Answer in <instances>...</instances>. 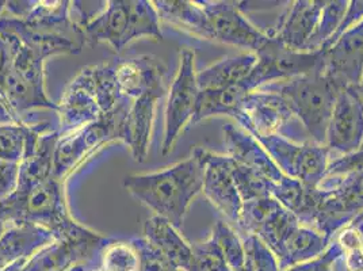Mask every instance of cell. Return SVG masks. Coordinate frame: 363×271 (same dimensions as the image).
Wrapping results in <instances>:
<instances>
[{
  "mask_svg": "<svg viewBox=\"0 0 363 271\" xmlns=\"http://www.w3.org/2000/svg\"><path fill=\"white\" fill-rule=\"evenodd\" d=\"M59 131L40 137L34 155L19 167L16 192L0 201V211L9 226H41L60 239H89L96 236L87 226L79 224L67 206L64 182L53 174V151Z\"/></svg>",
  "mask_w": 363,
  "mask_h": 271,
  "instance_id": "cell-1",
  "label": "cell"
},
{
  "mask_svg": "<svg viewBox=\"0 0 363 271\" xmlns=\"http://www.w3.org/2000/svg\"><path fill=\"white\" fill-rule=\"evenodd\" d=\"M202 150L196 148L189 159L166 170L128 175L123 187L153 214L181 229L190 205L202 192L205 170Z\"/></svg>",
  "mask_w": 363,
  "mask_h": 271,
  "instance_id": "cell-2",
  "label": "cell"
},
{
  "mask_svg": "<svg viewBox=\"0 0 363 271\" xmlns=\"http://www.w3.org/2000/svg\"><path fill=\"white\" fill-rule=\"evenodd\" d=\"M125 102L129 101L122 98L117 87L114 62L86 67L68 84L57 104L59 135L82 129L113 113Z\"/></svg>",
  "mask_w": 363,
  "mask_h": 271,
  "instance_id": "cell-3",
  "label": "cell"
},
{
  "mask_svg": "<svg viewBox=\"0 0 363 271\" xmlns=\"http://www.w3.org/2000/svg\"><path fill=\"white\" fill-rule=\"evenodd\" d=\"M259 89L281 94L301 122L311 141L325 145L328 123L340 89L324 72L323 67L306 75L275 82Z\"/></svg>",
  "mask_w": 363,
  "mask_h": 271,
  "instance_id": "cell-4",
  "label": "cell"
},
{
  "mask_svg": "<svg viewBox=\"0 0 363 271\" xmlns=\"http://www.w3.org/2000/svg\"><path fill=\"white\" fill-rule=\"evenodd\" d=\"M132 102H125L113 113L72 133L60 136L53 151V174L64 182L91 157L111 143H122L123 122Z\"/></svg>",
  "mask_w": 363,
  "mask_h": 271,
  "instance_id": "cell-5",
  "label": "cell"
},
{
  "mask_svg": "<svg viewBox=\"0 0 363 271\" xmlns=\"http://www.w3.org/2000/svg\"><path fill=\"white\" fill-rule=\"evenodd\" d=\"M236 122L257 136H281L294 143H312L288 101L278 92L257 89L244 98Z\"/></svg>",
  "mask_w": 363,
  "mask_h": 271,
  "instance_id": "cell-6",
  "label": "cell"
},
{
  "mask_svg": "<svg viewBox=\"0 0 363 271\" xmlns=\"http://www.w3.org/2000/svg\"><path fill=\"white\" fill-rule=\"evenodd\" d=\"M318 189L320 202L313 228L333 240L363 211V170L325 177Z\"/></svg>",
  "mask_w": 363,
  "mask_h": 271,
  "instance_id": "cell-7",
  "label": "cell"
},
{
  "mask_svg": "<svg viewBox=\"0 0 363 271\" xmlns=\"http://www.w3.org/2000/svg\"><path fill=\"white\" fill-rule=\"evenodd\" d=\"M260 145L284 175L308 187H318L327 175L331 152L315 143H294L281 136H257Z\"/></svg>",
  "mask_w": 363,
  "mask_h": 271,
  "instance_id": "cell-8",
  "label": "cell"
},
{
  "mask_svg": "<svg viewBox=\"0 0 363 271\" xmlns=\"http://www.w3.org/2000/svg\"><path fill=\"white\" fill-rule=\"evenodd\" d=\"M199 86L196 71V53L190 48H183L179 53V67L169 84L164 116V137L162 155L167 156L186 125H191L196 114Z\"/></svg>",
  "mask_w": 363,
  "mask_h": 271,
  "instance_id": "cell-9",
  "label": "cell"
},
{
  "mask_svg": "<svg viewBox=\"0 0 363 271\" xmlns=\"http://www.w3.org/2000/svg\"><path fill=\"white\" fill-rule=\"evenodd\" d=\"M257 55V61L251 75L242 83L247 91H255L275 82L306 75L323 67L324 52H297L270 38Z\"/></svg>",
  "mask_w": 363,
  "mask_h": 271,
  "instance_id": "cell-10",
  "label": "cell"
},
{
  "mask_svg": "<svg viewBox=\"0 0 363 271\" xmlns=\"http://www.w3.org/2000/svg\"><path fill=\"white\" fill-rule=\"evenodd\" d=\"M206 16V41L257 53L270 37L254 26L236 1H199Z\"/></svg>",
  "mask_w": 363,
  "mask_h": 271,
  "instance_id": "cell-11",
  "label": "cell"
},
{
  "mask_svg": "<svg viewBox=\"0 0 363 271\" xmlns=\"http://www.w3.org/2000/svg\"><path fill=\"white\" fill-rule=\"evenodd\" d=\"M0 35L26 46L44 60L61 55H79L86 45L80 28L74 31L33 28L22 19L9 16H0Z\"/></svg>",
  "mask_w": 363,
  "mask_h": 271,
  "instance_id": "cell-12",
  "label": "cell"
},
{
  "mask_svg": "<svg viewBox=\"0 0 363 271\" xmlns=\"http://www.w3.org/2000/svg\"><path fill=\"white\" fill-rule=\"evenodd\" d=\"M363 141V99L359 89L347 87L337 94L328 123L325 147L339 157L358 151Z\"/></svg>",
  "mask_w": 363,
  "mask_h": 271,
  "instance_id": "cell-13",
  "label": "cell"
},
{
  "mask_svg": "<svg viewBox=\"0 0 363 271\" xmlns=\"http://www.w3.org/2000/svg\"><path fill=\"white\" fill-rule=\"evenodd\" d=\"M203 155V186L202 193L213 206L236 226L242 208V197L233 177L235 162L227 155L202 150Z\"/></svg>",
  "mask_w": 363,
  "mask_h": 271,
  "instance_id": "cell-14",
  "label": "cell"
},
{
  "mask_svg": "<svg viewBox=\"0 0 363 271\" xmlns=\"http://www.w3.org/2000/svg\"><path fill=\"white\" fill-rule=\"evenodd\" d=\"M323 56L324 72L342 90L359 89L363 80V19L345 31Z\"/></svg>",
  "mask_w": 363,
  "mask_h": 271,
  "instance_id": "cell-15",
  "label": "cell"
},
{
  "mask_svg": "<svg viewBox=\"0 0 363 271\" xmlns=\"http://www.w3.org/2000/svg\"><path fill=\"white\" fill-rule=\"evenodd\" d=\"M108 240L98 233L89 239H60L48 244L26 262L22 271H72L96 262L101 248Z\"/></svg>",
  "mask_w": 363,
  "mask_h": 271,
  "instance_id": "cell-16",
  "label": "cell"
},
{
  "mask_svg": "<svg viewBox=\"0 0 363 271\" xmlns=\"http://www.w3.org/2000/svg\"><path fill=\"white\" fill-rule=\"evenodd\" d=\"M117 87L123 99L135 101L147 94H168V68L153 55L116 61Z\"/></svg>",
  "mask_w": 363,
  "mask_h": 271,
  "instance_id": "cell-17",
  "label": "cell"
},
{
  "mask_svg": "<svg viewBox=\"0 0 363 271\" xmlns=\"http://www.w3.org/2000/svg\"><path fill=\"white\" fill-rule=\"evenodd\" d=\"M325 1L298 0L290 3L277 25L266 34L291 50L306 52V46L318 29Z\"/></svg>",
  "mask_w": 363,
  "mask_h": 271,
  "instance_id": "cell-18",
  "label": "cell"
},
{
  "mask_svg": "<svg viewBox=\"0 0 363 271\" xmlns=\"http://www.w3.org/2000/svg\"><path fill=\"white\" fill-rule=\"evenodd\" d=\"M225 155L238 165L257 172L266 181L277 183L285 175L272 162L270 155L251 133L242 128L228 123L223 128Z\"/></svg>",
  "mask_w": 363,
  "mask_h": 271,
  "instance_id": "cell-19",
  "label": "cell"
},
{
  "mask_svg": "<svg viewBox=\"0 0 363 271\" xmlns=\"http://www.w3.org/2000/svg\"><path fill=\"white\" fill-rule=\"evenodd\" d=\"M129 25V0L106 1L102 11L87 21L82 31L86 44H107L114 52H121L126 46L125 38Z\"/></svg>",
  "mask_w": 363,
  "mask_h": 271,
  "instance_id": "cell-20",
  "label": "cell"
},
{
  "mask_svg": "<svg viewBox=\"0 0 363 271\" xmlns=\"http://www.w3.org/2000/svg\"><path fill=\"white\" fill-rule=\"evenodd\" d=\"M163 96L162 94H147L137 98L125 117L122 144L130 150L133 159L138 163L145 162L148 156L155 110L157 101Z\"/></svg>",
  "mask_w": 363,
  "mask_h": 271,
  "instance_id": "cell-21",
  "label": "cell"
},
{
  "mask_svg": "<svg viewBox=\"0 0 363 271\" xmlns=\"http://www.w3.org/2000/svg\"><path fill=\"white\" fill-rule=\"evenodd\" d=\"M152 248L178 270L189 271L193 258L191 244L168 220L153 214L144 224V236Z\"/></svg>",
  "mask_w": 363,
  "mask_h": 271,
  "instance_id": "cell-22",
  "label": "cell"
},
{
  "mask_svg": "<svg viewBox=\"0 0 363 271\" xmlns=\"http://www.w3.org/2000/svg\"><path fill=\"white\" fill-rule=\"evenodd\" d=\"M331 239L311 226H293L275 254L279 271L311 262L325 253Z\"/></svg>",
  "mask_w": 363,
  "mask_h": 271,
  "instance_id": "cell-23",
  "label": "cell"
},
{
  "mask_svg": "<svg viewBox=\"0 0 363 271\" xmlns=\"http://www.w3.org/2000/svg\"><path fill=\"white\" fill-rule=\"evenodd\" d=\"M56 238L44 228L31 224L10 226L0 239V270L18 260L30 259Z\"/></svg>",
  "mask_w": 363,
  "mask_h": 271,
  "instance_id": "cell-24",
  "label": "cell"
},
{
  "mask_svg": "<svg viewBox=\"0 0 363 271\" xmlns=\"http://www.w3.org/2000/svg\"><path fill=\"white\" fill-rule=\"evenodd\" d=\"M270 194L290 211L301 226L313 228L320 202L318 187H308L301 182L285 175L281 181L270 183Z\"/></svg>",
  "mask_w": 363,
  "mask_h": 271,
  "instance_id": "cell-25",
  "label": "cell"
},
{
  "mask_svg": "<svg viewBox=\"0 0 363 271\" xmlns=\"http://www.w3.org/2000/svg\"><path fill=\"white\" fill-rule=\"evenodd\" d=\"M48 123L3 122L0 123V159L21 165L37 150L40 137L50 132Z\"/></svg>",
  "mask_w": 363,
  "mask_h": 271,
  "instance_id": "cell-26",
  "label": "cell"
},
{
  "mask_svg": "<svg viewBox=\"0 0 363 271\" xmlns=\"http://www.w3.org/2000/svg\"><path fill=\"white\" fill-rule=\"evenodd\" d=\"M257 61L255 53L242 52L214 62L197 72L199 90H218L242 84L251 75Z\"/></svg>",
  "mask_w": 363,
  "mask_h": 271,
  "instance_id": "cell-27",
  "label": "cell"
},
{
  "mask_svg": "<svg viewBox=\"0 0 363 271\" xmlns=\"http://www.w3.org/2000/svg\"><path fill=\"white\" fill-rule=\"evenodd\" d=\"M153 6L160 22H166L193 37L206 40V16L199 1L156 0Z\"/></svg>",
  "mask_w": 363,
  "mask_h": 271,
  "instance_id": "cell-28",
  "label": "cell"
},
{
  "mask_svg": "<svg viewBox=\"0 0 363 271\" xmlns=\"http://www.w3.org/2000/svg\"><path fill=\"white\" fill-rule=\"evenodd\" d=\"M248 92L242 84L218 90H201L191 125L217 116H228L236 120Z\"/></svg>",
  "mask_w": 363,
  "mask_h": 271,
  "instance_id": "cell-29",
  "label": "cell"
},
{
  "mask_svg": "<svg viewBox=\"0 0 363 271\" xmlns=\"http://www.w3.org/2000/svg\"><path fill=\"white\" fill-rule=\"evenodd\" d=\"M140 38H152L156 41L163 40L160 18L153 1L129 0V25L125 44L129 45Z\"/></svg>",
  "mask_w": 363,
  "mask_h": 271,
  "instance_id": "cell-30",
  "label": "cell"
},
{
  "mask_svg": "<svg viewBox=\"0 0 363 271\" xmlns=\"http://www.w3.org/2000/svg\"><path fill=\"white\" fill-rule=\"evenodd\" d=\"M284 209L274 197H262L242 202L236 232L242 236H257L259 231Z\"/></svg>",
  "mask_w": 363,
  "mask_h": 271,
  "instance_id": "cell-31",
  "label": "cell"
},
{
  "mask_svg": "<svg viewBox=\"0 0 363 271\" xmlns=\"http://www.w3.org/2000/svg\"><path fill=\"white\" fill-rule=\"evenodd\" d=\"M96 262L104 271L141 270V256L132 238L129 240L108 239L101 248Z\"/></svg>",
  "mask_w": 363,
  "mask_h": 271,
  "instance_id": "cell-32",
  "label": "cell"
},
{
  "mask_svg": "<svg viewBox=\"0 0 363 271\" xmlns=\"http://www.w3.org/2000/svg\"><path fill=\"white\" fill-rule=\"evenodd\" d=\"M211 238L224 256L229 270L242 271L245 269L247 256L244 243L233 226L220 220L213 226Z\"/></svg>",
  "mask_w": 363,
  "mask_h": 271,
  "instance_id": "cell-33",
  "label": "cell"
},
{
  "mask_svg": "<svg viewBox=\"0 0 363 271\" xmlns=\"http://www.w3.org/2000/svg\"><path fill=\"white\" fill-rule=\"evenodd\" d=\"M347 9L348 1L346 0L325 1L318 29L306 46V52H318L325 50L328 48L343 21Z\"/></svg>",
  "mask_w": 363,
  "mask_h": 271,
  "instance_id": "cell-34",
  "label": "cell"
},
{
  "mask_svg": "<svg viewBox=\"0 0 363 271\" xmlns=\"http://www.w3.org/2000/svg\"><path fill=\"white\" fill-rule=\"evenodd\" d=\"M193 258L189 271H230L216 243L209 239L191 244Z\"/></svg>",
  "mask_w": 363,
  "mask_h": 271,
  "instance_id": "cell-35",
  "label": "cell"
},
{
  "mask_svg": "<svg viewBox=\"0 0 363 271\" xmlns=\"http://www.w3.org/2000/svg\"><path fill=\"white\" fill-rule=\"evenodd\" d=\"M233 177H235L236 184H238V190L242 197V202L262 198V197L272 196L270 194V183L272 182L266 181L264 178L257 175V172H254L252 170L240 166L236 162L233 166Z\"/></svg>",
  "mask_w": 363,
  "mask_h": 271,
  "instance_id": "cell-36",
  "label": "cell"
},
{
  "mask_svg": "<svg viewBox=\"0 0 363 271\" xmlns=\"http://www.w3.org/2000/svg\"><path fill=\"white\" fill-rule=\"evenodd\" d=\"M141 256L140 271H181L159 255L144 238H132Z\"/></svg>",
  "mask_w": 363,
  "mask_h": 271,
  "instance_id": "cell-37",
  "label": "cell"
},
{
  "mask_svg": "<svg viewBox=\"0 0 363 271\" xmlns=\"http://www.w3.org/2000/svg\"><path fill=\"white\" fill-rule=\"evenodd\" d=\"M343 255L340 247L336 244V241L330 243L328 248L323 255L318 256L316 259L306 262L303 265L294 266L291 269L285 271H333V265Z\"/></svg>",
  "mask_w": 363,
  "mask_h": 271,
  "instance_id": "cell-38",
  "label": "cell"
},
{
  "mask_svg": "<svg viewBox=\"0 0 363 271\" xmlns=\"http://www.w3.org/2000/svg\"><path fill=\"white\" fill-rule=\"evenodd\" d=\"M10 68H11L10 49L6 44V41L0 35V118L6 121V122H14L13 114L9 109V105H7L6 98H4V94H3V83H4V79L9 74Z\"/></svg>",
  "mask_w": 363,
  "mask_h": 271,
  "instance_id": "cell-39",
  "label": "cell"
},
{
  "mask_svg": "<svg viewBox=\"0 0 363 271\" xmlns=\"http://www.w3.org/2000/svg\"><path fill=\"white\" fill-rule=\"evenodd\" d=\"M355 170H363V141L358 151L354 152L351 155L331 159L325 177L342 175V174H347V172L355 171Z\"/></svg>",
  "mask_w": 363,
  "mask_h": 271,
  "instance_id": "cell-40",
  "label": "cell"
},
{
  "mask_svg": "<svg viewBox=\"0 0 363 271\" xmlns=\"http://www.w3.org/2000/svg\"><path fill=\"white\" fill-rule=\"evenodd\" d=\"M21 165L0 159V201L16 192Z\"/></svg>",
  "mask_w": 363,
  "mask_h": 271,
  "instance_id": "cell-41",
  "label": "cell"
},
{
  "mask_svg": "<svg viewBox=\"0 0 363 271\" xmlns=\"http://www.w3.org/2000/svg\"><path fill=\"white\" fill-rule=\"evenodd\" d=\"M342 258L346 271H363V247L343 253Z\"/></svg>",
  "mask_w": 363,
  "mask_h": 271,
  "instance_id": "cell-42",
  "label": "cell"
},
{
  "mask_svg": "<svg viewBox=\"0 0 363 271\" xmlns=\"http://www.w3.org/2000/svg\"><path fill=\"white\" fill-rule=\"evenodd\" d=\"M347 226L358 235V238L363 243V211L359 214H357Z\"/></svg>",
  "mask_w": 363,
  "mask_h": 271,
  "instance_id": "cell-43",
  "label": "cell"
},
{
  "mask_svg": "<svg viewBox=\"0 0 363 271\" xmlns=\"http://www.w3.org/2000/svg\"><path fill=\"white\" fill-rule=\"evenodd\" d=\"M29 259H23V260H18L16 263H13V265H10V266H7V267H4V269H1L0 271H22L23 270V266L26 265V262H28Z\"/></svg>",
  "mask_w": 363,
  "mask_h": 271,
  "instance_id": "cell-44",
  "label": "cell"
},
{
  "mask_svg": "<svg viewBox=\"0 0 363 271\" xmlns=\"http://www.w3.org/2000/svg\"><path fill=\"white\" fill-rule=\"evenodd\" d=\"M9 223L6 221V219L3 217V214H1V211H0V239H1V236L4 235V232L7 231V228H9Z\"/></svg>",
  "mask_w": 363,
  "mask_h": 271,
  "instance_id": "cell-45",
  "label": "cell"
},
{
  "mask_svg": "<svg viewBox=\"0 0 363 271\" xmlns=\"http://www.w3.org/2000/svg\"><path fill=\"white\" fill-rule=\"evenodd\" d=\"M6 4H7V1H6V0H0V16L4 14V10H6Z\"/></svg>",
  "mask_w": 363,
  "mask_h": 271,
  "instance_id": "cell-46",
  "label": "cell"
},
{
  "mask_svg": "<svg viewBox=\"0 0 363 271\" xmlns=\"http://www.w3.org/2000/svg\"><path fill=\"white\" fill-rule=\"evenodd\" d=\"M84 271H104L102 269H99L98 266L96 267H84Z\"/></svg>",
  "mask_w": 363,
  "mask_h": 271,
  "instance_id": "cell-47",
  "label": "cell"
},
{
  "mask_svg": "<svg viewBox=\"0 0 363 271\" xmlns=\"http://www.w3.org/2000/svg\"><path fill=\"white\" fill-rule=\"evenodd\" d=\"M72 271H84V266H76Z\"/></svg>",
  "mask_w": 363,
  "mask_h": 271,
  "instance_id": "cell-48",
  "label": "cell"
},
{
  "mask_svg": "<svg viewBox=\"0 0 363 271\" xmlns=\"http://www.w3.org/2000/svg\"><path fill=\"white\" fill-rule=\"evenodd\" d=\"M359 92H361V96H362L363 99V87H359Z\"/></svg>",
  "mask_w": 363,
  "mask_h": 271,
  "instance_id": "cell-49",
  "label": "cell"
},
{
  "mask_svg": "<svg viewBox=\"0 0 363 271\" xmlns=\"http://www.w3.org/2000/svg\"><path fill=\"white\" fill-rule=\"evenodd\" d=\"M242 271H250V270H248V267H247V265H245V269H244V270H242Z\"/></svg>",
  "mask_w": 363,
  "mask_h": 271,
  "instance_id": "cell-50",
  "label": "cell"
}]
</instances>
